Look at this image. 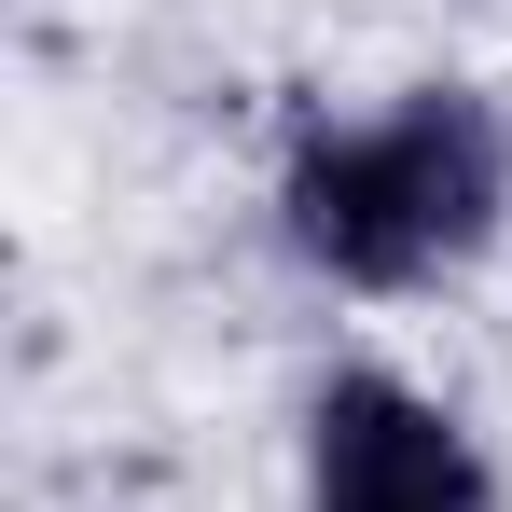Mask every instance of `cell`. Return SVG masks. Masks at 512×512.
<instances>
[{
  "label": "cell",
  "mask_w": 512,
  "mask_h": 512,
  "mask_svg": "<svg viewBox=\"0 0 512 512\" xmlns=\"http://www.w3.org/2000/svg\"><path fill=\"white\" fill-rule=\"evenodd\" d=\"M263 222L346 305H429L512 236V111L457 70L388 84L374 111H305L277 139Z\"/></svg>",
  "instance_id": "obj_1"
},
{
  "label": "cell",
  "mask_w": 512,
  "mask_h": 512,
  "mask_svg": "<svg viewBox=\"0 0 512 512\" xmlns=\"http://www.w3.org/2000/svg\"><path fill=\"white\" fill-rule=\"evenodd\" d=\"M291 512H512L485 429L457 416L402 360H333L305 388V443H291Z\"/></svg>",
  "instance_id": "obj_2"
}]
</instances>
